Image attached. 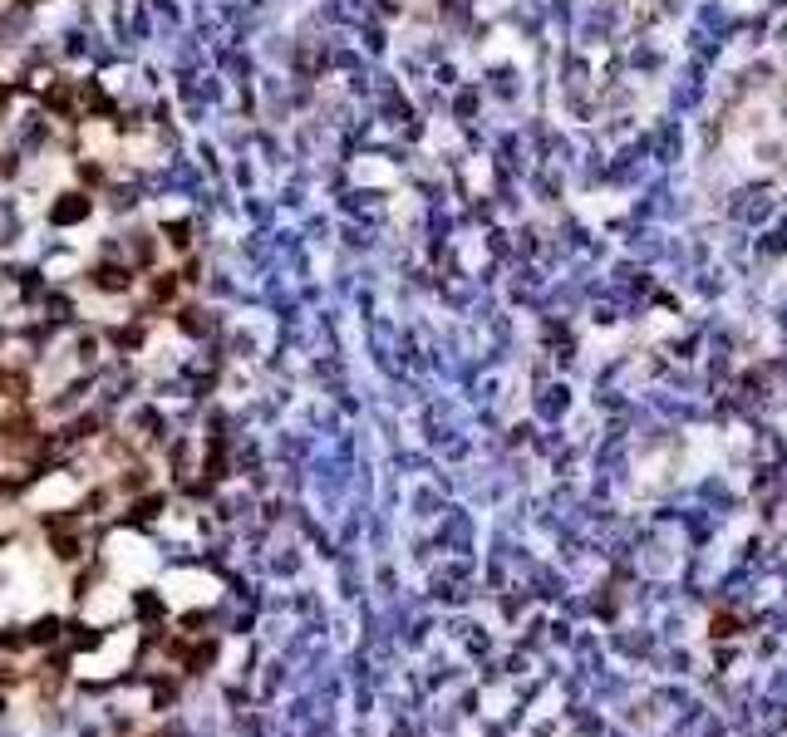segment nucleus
Here are the masks:
<instances>
[{
	"label": "nucleus",
	"mask_w": 787,
	"mask_h": 737,
	"mask_svg": "<svg viewBox=\"0 0 787 737\" xmlns=\"http://www.w3.org/2000/svg\"><path fill=\"white\" fill-rule=\"evenodd\" d=\"M89 217V197L84 192H69L64 202H55V222H84Z\"/></svg>",
	"instance_id": "obj_1"
},
{
	"label": "nucleus",
	"mask_w": 787,
	"mask_h": 737,
	"mask_svg": "<svg viewBox=\"0 0 787 737\" xmlns=\"http://www.w3.org/2000/svg\"><path fill=\"white\" fill-rule=\"evenodd\" d=\"M94 285H99V290H128V271H123V266H99V271H94Z\"/></svg>",
	"instance_id": "obj_2"
},
{
	"label": "nucleus",
	"mask_w": 787,
	"mask_h": 737,
	"mask_svg": "<svg viewBox=\"0 0 787 737\" xmlns=\"http://www.w3.org/2000/svg\"><path fill=\"white\" fill-rule=\"evenodd\" d=\"M168 241H173V246H187V227H168Z\"/></svg>",
	"instance_id": "obj_3"
}]
</instances>
